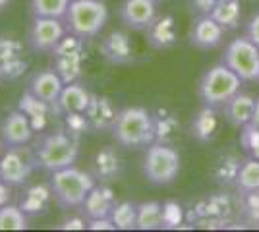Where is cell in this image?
Listing matches in <instances>:
<instances>
[{"mask_svg":"<svg viewBox=\"0 0 259 232\" xmlns=\"http://www.w3.org/2000/svg\"><path fill=\"white\" fill-rule=\"evenodd\" d=\"M101 55L114 66L130 64L134 60V44L126 31H112L101 41Z\"/></svg>","mask_w":259,"mask_h":232,"instance_id":"cell-17","label":"cell"},{"mask_svg":"<svg viewBox=\"0 0 259 232\" xmlns=\"http://www.w3.org/2000/svg\"><path fill=\"white\" fill-rule=\"evenodd\" d=\"M110 132L122 147H147L155 142L153 114L143 107L120 109Z\"/></svg>","mask_w":259,"mask_h":232,"instance_id":"cell-3","label":"cell"},{"mask_svg":"<svg viewBox=\"0 0 259 232\" xmlns=\"http://www.w3.org/2000/svg\"><path fill=\"white\" fill-rule=\"evenodd\" d=\"M162 228V205L159 201H145L138 205V230Z\"/></svg>","mask_w":259,"mask_h":232,"instance_id":"cell-26","label":"cell"},{"mask_svg":"<svg viewBox=\"0 0 259 232\" xmlns=\"http://www.w3.org/2000/svg\"><path fill=\"white\" fill-rule=\"evenodd\" d=\"M180 172V155L178 151L162 142H153L147 145L143 157V174L155 186L172 184Z\"/></svg>","mask_w":259,"mask_h":232,"instance_id":"cell-6","label":"cell"},{"mask_svg":"<svg viewBox=\"0 0 259 232\" xmlns=\"http://www.w3.org/2000/svg\"><path fill=\"white\" fill-rule=\"evenodd\" d=\"M157 4V0H124L118 8L120 22L132 31H145L159 16Z\"/></svg>","mask_w":259,"mask_h":232,"instance_id":"cell-12","label":"cell"},{"mask_svg":"<svg viewBox=\"0 0 259 232\" xmlns=\"http://www.w3.org/2000/svg\"><path fill=\"white\" fill-rule=\"evenodd\" d=\"M116 205V199L112 190L108 188L105 182L97 184L95 188L89 192V196L79 207V215L85 219L87 222L95 221V219H107Z\"/></svg>","mask_w":259,"mask_h":232,"instance_id":"cell-16","label":"cell"},{"mask_svg":"<svg viewBox=\"0 0 259 232\" xmlns=\"http://www.w3.org/2000/svg\"><path fill=\"white\" fill-rule=\"evenodd\" d=\"M122 170L120 165V157L116 155V151L112 147H105L95 155V161H93V176L99 178L101 182H110V180H116Z\"/></svg>","mask_w":259,"mask_h":232,"instance_id":"cell-23","label":"cell"},{"mask_svg":"<svg viewBox=\"0 0 259 232\" xmlns=\"http://www.w3.org/2000/svg\"><path fill=\"white\" fill-rule=\"evenodd\" d=\"M10 2H12V0H0V10H4V8L10 4Z\"/></svg>","mask_w":259,"mask_h":232,"instance_id":"cell-40","label":"cell"},{"mask_svg":"<svg viewBox=\"0 0 259 232\" xmlns=\"http://www.w3.org/2000/svg\"><path fill=\"white\" fill-rule=\"evenodd\" d=\"M217 128H219V120H217L215 107L205 105L201 111L194 116L192 122V135L199 142H211L215 137Z\"/></svg>","mask_w":259,"mask_h":232,"instance_id":"cell-24","label":"cell"},{"mask_svg":"<svg viewBox=\"0 0 259 232\" xmlns=\"http://www.w3.org/2000/svg\"><path fill=\"white\" fill-rule=\"evenodd\" d=\"M35 126L23 111H12L0 124V144L4 147H20L31 142Z\"/></svg>","mask_w":259,"mask_h":232,"instance_id":"cell-11","label":"cell"},{"mask_svg":"<svg viewBox=\"0 0 259 232\" xmlns=\"http://www.w3.org/2000/svg\"><path fill=\"white\" fill-rule=\"evenodd\" d=\"M211 16L221 23L227 31L236 29L242 20V8H240V0H219L217 6L213 8Z\"/></svg>","mask_w":259,"mask_h":232,"instance_id":"cell-25","label":"cell"},{"mask_svg":"<svg viewBox=\"0 0 259 232\" xmlns=\"http://www.w3.org/2000/svg\"><path fill=\"white\" fill-rule=\"evenodd\" d=\"M62 22L68 35H74L81 41H91L105 29L108 8L105 0H70Z\"/></svg>","mask_w":259,"mask_h":232,"instance_id":"cell-2","label":"cell"},{"mask_svg":"<svg viewBox=\"0 0 259 232\" xmlns=\"http://www.w3.org/2000/svg\"><path fill=\"white\" fill-rule=\"evenodd\" d=\"M87 228H89V230H116V226H114V222H112L110 217L89 221L87 222Z\"/></svg>","mask_w":259,"mask_h":232,"instance_id":"cell-37","label":"cell"},{"mask_svg":"<svg viewBox=\"0 0 259 232\" xmlns=\"http://www.w3.org/2000/svg\"><path fill=\"white\" fill-rule=\"evenodd\" d=\"M225 109V118H227L234 128H244L251 122L253 109H255V99L249 93H236L232 99L228 101Z\"/></svg>","mask_w":259,"mask_h":232,"instance_id":"cell-20","label":"cell"},{"mask_svg":"<svg viewBox=\"0 0 259 232\" xmlns=\"http://www.w3.org/2000/svg\"><path fill=\"white\" fill-rule=\"evenodd\" d=\"M223 62L244 81H259V47L248 35L236 37L227 44Z\"/></svg>","mask_w":259,"mask_h":232,"instance_id":"cell-7","label":"cell"},{"mask_svg":"<svg viewBox=\"0 0 259 232\" xmlns=\"http://www.w3.org/2000/svg\"><path fill=\"white\" fill-rule=\"evenodd\" d=\"M184 221V211L180 203L166 201L162 203V228H178Z\"/></svg>","mask_w":259,"mask_h":232,"instance_id":"cell-33","label":"cell"},{"mask_svg":"<svg viewBox=\"0 0 259 232\" xmlns=\"http://www.w3.org/2000/svg\"><path fill=\"white\" fill-rule=\"evenodd\" d=\"M217 2L219 0H192L190 4H192V10H195L197 16H209L217 6Z\"/></svg>","mask_w":259,"mask_h":232,"instance_id":"cell-35","label":"cell"},{"mask_svg":"<svg viewBox=\"0 0 259 232\" xmlns=\"http://www.w3.org/2000/svg\"><path fill=\"white\" fill-rule=\"evenodd\" d=\"M6 203H10V186L0 180V207H4Z\"/></svg>","mask_w":259,"mask_h":232,"instance_id":"cell-38","label":"cell"},{"mask_svg":"<svg viewBox=\"0 0 259 232\" xmlns=\"http://www.w3.org/2000/svg\"><path fill=\"white\" fill-rule=\"evenodd\" d=\"M37 168L33 147H6V153L0 157V180L14 186H25V182L31 178L33 170Z\"/></svg>","mask_w":259,"mask_h":232,"instance_id":"cell-8","label":"cell"},{"mask_svg":"<svg viewBox=\"0 0 259 232\" xmlns=\"http://www.w3.org/2000/svg\"><path fill=\"white\" fill-rule=\"evenodd\" d=\"M37 168L45 172H56L66 166H74L79 155V142L72 132L43 133L33 145Z\"/></svg>","mask_w":259,"mask_h":232,"instance_id":"cell-1","label":"cell"},{"mask_svg":"<svg viewBox=\"0 0 259 232\" xmlns=\"http://www.w3.org/2000/svg\"><path fill=\"white\" fill-rule=\"evenodd\" d=\"M70 0H29L31 18H64Z\"/></svg>","mask_w":259,"mask_h":232,"instance_id":"cell-29","label":"cell"},{"mask_svg":"<svg viewBox=\"0 0 259 232\" xmlns=\"http://www.w3.org/2000/svg\"><path fill=\"white\" fill-rule=\"evenodd\" d=\"M246 35H248L249 39L259 47V12L249 18L248 27H246Z\"/></svg>","mask_w":259,"mask_h":232,"instance_id":"cell-36","label":"cell"},{"mask_svg":"<svg viewBox=\"0 0 259 232\" xmlns=\"http://www.w3.org/2000/svg\"><path fill=\"white\" fill-rule=\"evenodd\" d=\"M83 114L89 124V130H110L118 111L112 107V103L107 97L91 95V103Z\"/></svg>","mask_w":259,"mask_h":232,"instance_id":"cell-18","label":"cell"},{"mask_svg":"<svg viewBox=\"0 0 259 232\" xmlns=\"http://www.w3.org/2000/svg\"><path fill=\"white\" fill-rule=\"evenodd\" d=\"M157 2H161V0H157Z\"/></svg>","mask_w":259,"mask_h":232,"instance_id":"cell-41","label":"cell"},{"mask_svg":"<svg viewBox=\"0 0 259 232\" xmlns=\"http://www.w3.org/2000/svg\"><path fill=\"white\" fill-rule=\"evenodd\" d=\"M81 39L66 35L51 55L54 56V70L64 79V83L77 81L81 74Z\"/></svg>","mask_w":259,"mask_h":232,"instance_id":"cell-10","label":"cell"},{"mask_svg":"<svg viewBox=\"0 0 259 232\" xmlns=\"http://www.w3.org/2000/svg\"><path fill=\"white\" fill-rule=\"evenodd\" d=\"M64 85V79L58 76V72L54 68H49V70H41L33 74L27 83V91L39 101H43L51 107H56Z\"/></svg>","mask_w":259,"mask_h":232,"instance_id":"cell-14","label":"cell"},{"mask_svg":"<svg viewBox=\"0 0 259 232\" xmlns=\"http://www.w3.org/2000/svg\"><path fill=\"white\" fill-rule=\"evenodd\" d=\"M230 213H232V207L228 198L219 196V198H211L197 203L195 209H192L190 219L192 222L205 228H221V226H227Z\"/></svg>","mask_w":259,"mask_h":232,"instance_id":"cell-13","label":"cell"},{"mask_svg":"<svg viewBox=\"0 0 259 232\" xmlns=\"http://www.w3.org/2000/svg\"><path fill=\"white\" fill-rule=\"evenodd\" d=\"M95 186H97L95 176L76 166H66L62 170L51 172L49 180L53 199L62 209H79Z\"/></svg>","mask_w":259,"mask_h":232,"instance_id":"cell-4","label":"cell"},{"mask_svg":"<svg viewBox=\"0 0 259 232\" xmlns=\"http://www.w3.org/2000/svg\"><path fill=\"white\" fill-rule=\"evenodd\" d=\"M242 147L249 153V157L259 159V128L253 124H248L242 128V137H240Z\"/></svg>","mask_w":259,"mask_h":232,"instance_id":"cell-34","label":"cell"},{"mask_svg":"<svg viewBox=\"0 0 259 232\" xmlns=\"http://www.w3.org/2000/svg\"><path fill=\"white\" fill-rule=\"evenodd\" d=\"M89 103H91V95L87 93V89L81 83L72 81V83L64 85L60 97H58L56 109L64 114H77V112H85Z\"/></svg>","mask_w":259,"mask_h":232,"instance_id":"cell-21","label":"cell"},{"mask_svg":"<svg viewBox=\"0 0 259 232\" xmlns=\"http://www.w3.org/2000/svg\"><path fill=\"white\" fill-rule=\"evenodd\" d=\"M68 31L58 18H33L27 29V43L35 53H53Z\"/></svg>","mask_w":259,"mask_h":232,"instance_id":"cell-9","label":"cell"},{"mask_svg":"<svg viewBox=\"0 0 259 232\" xmlns=\"http://www.w3.org/2000/svg\"><path fill=\"white\" fill-rule=\"evenodd\" d=\"M249 124H253V126L259 128V97L255 99V109H253V116H251V122H249Z\"/></svg>","mask_w":259,"mask_h":232,"instance_id":"cell-39","label":"cell"},{"mask_svg":"<svg viewBox=\"0 0 259 232\" xmlns=\"http://www.w3.org/2000/svg\"><path fill=\"white\" fill-rule=\"evenodd\" d=\"M51 198H53V194H51L49 186H29V188H25V192L20 198V209L27 217L43 215L49 207Z\"/></svg>","mask_w":259,"mask_h":232,"instance_id":"cell-22","label":"cell"},{"mask_svg":"<svg viewBox=\"0 0 259 232\" xmlns=\"http://www.w3.org/2000/svg\"><path fill=\"white\" fill-rule=\"evenodd\" d=\"M0 157H2V153H0Z\"/></svg>","mask_w":259,"mask_h":232,"instance_id":"cell-42","label":"cell"},{"mask_svg":"<svg viewBox=\"0 0 259 232\" xmlns=\"http://www.w3.org/2000/svg\"><path fill=\"white\" fill-rule=\"evenodd\" d=\"M145 33H147V43L151 44L153 49H157V51L168 49L176 43V22L170 14L157 16L155 22L145 29Z\"/></svg>","mask_w":259,"mask_h":232,"instance_id":"cell-19","label":"cell"},{"mask_svg":"<svg viewBox=\"0 0 259 232\" xmlns=\"http://www.w3.org/2000/svg\"><path fill=\"white\" fill-rule=\"evenodd\" d=\"M236 188L242 194L259 190V159L249 157L246 161H242V166H240V172L236 178Z\"/></svg>","mask_w":259,"mask_h":232,"instance_id":"cell-28","label":"cell"},{"mask_svg":"<svg viewBox=\"0 0 259 232\" xmlns=\"http://www.w3.org/2000/svg\"><path fill=\"white\" fill-rule=\"evenodd\" d=\"M29 217L20 209V205L6 203L0 207V230H25L29 224Z\"/></svg>","mask_w":259,"mask_h":232,"instance_id":"cell-31","label":"cell"},{"mask_svg":"<svg viewBox=\"0 0 259 232\" xmlns=\"http://www.w3.org/2000/svg\"><path fill=\"white\" fill-rule=\"evenodd\" d=\"M153 120H155V142L166 144L174 135V132L178 130V120L172 114L162 112L161 116H153Z\"/></svg>","mask_w":259,"mask_h":232,"instance_id":"cell-32","label":"cell"},{"mask_svg":"<svg viewBox=\"0 0 259 232\" xmlns=\"http://www.w3.org/2000/svg\"><path fill=\"white\" fill-rule=\"evenodd\" d=\"M116 230H134L138 228V203L132 201H116L114 209L110 213Z\"/></svg>","mask_w":259,"mask_h":232,"instance_id":"cell-27","label":"cell"},{"mask_svg":"<svg viewBox=\"0 0 259 232\" xmlns=\"http://www.w3.org/2000/svg\"><path fill=\"white\" fill-rule=\"evenodd\" d=\"M244 79L234 70L221 62L207 70L199 79V97L209 107H225L236 93H240Z\"/></svg>","mask_w":259,"mask_h":232,"instance_id":"cell-5","label":"cell"},{"mask_svg":"<svg viewBox=\"0 0 259 232\" xmlns=\"http://www.w3.org/2000/svg\"><path fill=\"white\" fill-rule=\"evenodd\" d=\"M225 31L227 29L217 22L211 14L209 16H197L192 22V27H190V43L197 49L211 51V49H215L223 43Z\"/></svg>","mask_w":259,"mask_h":232,"instance_id":"cell-15","label":"cell"},{"mask_svg":"<svg viewBox=\"0 0 259 232\" xmlns=\"http://www.w3.org/2000/svg\"><path fill=\"white\" fill-rule=\"evenodd\" d=\"M240 166H242V161L238 159L236 155H232V153L223 155V157L217 161V165H215L217 182H219V184H225V186L236 184Z\"/></svg>","mask_w":259,"mask_h":232,"instance_id":"cell-30","label":"cell"}]
</instances>
